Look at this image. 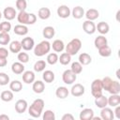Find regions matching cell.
<instances>
[{"label": "cell", "mask_w": 120, "mask_h": 120, "mask_svg": "<svg viewBox=\"0 0 120 120\" xmlns=\"http://www.w3.org/2000/svg\"><path fill=\"white\" fill-rule=\"evenodd\" d=\"M95 105L98 107V108H104L108 105V98L103 96V95H100L97 98H95Z\"/></svg>", "instance_id": "9a60e30c"}, {"label": "cell", "mask_w": 120, "mask_h": 120, "mask_svg": "<svg viewBox=\"0 0 120 120\" xmlns=\"http://www.w3.org/2000/svg\"><path fill=\"white\" fill-rule=\"evenodd\" d=\"M42 78H43L45 82L50 83V82H52L54 81L55 76H54V73L52 70H45L42 74Z\"/></svg>", "instance_id": "4dcf8cb0"}, {"label": "cell", "mask_w": 120, "mask_h": 120, "mask_svg": "<svg viewBox=\"0 0 120 120\" xmlns=\"http://www.w3.org/2000/svg\"><path fill=\"white\" fill-rule=\"evenodd\" d=\"M18 60L19 62L24 64V63H27L29 61V55L27 52H18Z\"/></svg>", "instance_id": "b9f144b4"}, {"label": "cell", "mask_w": 120, "mask_h": 120, "mask_svg": "<svg viewBox=\"0 0 120 120\" xmlns=\"http://www.w3.org/2000/svg\"><path fill=\"white\" fill-rule=\"evenodd\" d=\"M51 47L52 48V50L55 52H61L65 49V44H64L63 40H61V39H55L52 42V44H51Z\"/></svg>", "instance_id": "ffe728a7"}, {"label": "cell", "mask_w": 120, "mask_h": 120, "mask_svg": "<svg viewBox=\"0 0 120 120\" xmlns=\"http://www.w3.org/2000/svg\"><path fill=\"white\" fill-rule=\"evenodd\" d=\"M3 15H4V17L8 21H11V20L15 19V17L17 16V12H16V10H15L14 8H12V7H7L4 9V11H3Z\"/></svg>", "instance_id": "7c38bea8"}, {"label": "cell", "mask_w": 120, "mask_h": 120, "mask_svg": "<svg viewBox=\"0 0 120 120\" xmlns=\"http://www.w3.org/2000/svg\"><path fill=\"white\" fill-rule=\"evenodd\" d=\"M102 87H103V90H106V91H109L111 85H112V80L110 78V77H104L102 80Z\"/></svg>", "instance_id": "60d3db41"}, {"label": "cell", "mask_w": 120, "mask_h": 120, "mask_svg": "<svg viewBox=\"0 0 120 120\" xmlns=\"http://www.w3.org/2000/svg\"><path fill=\"white\" fill-rule=\"evenodd\" d=\"M7 64H8V60H7V58H0V68L6 67Z\"/></svg>", "instance_id": "816d5d0a"}, {"label": "cell", "mask_w": 120, "mask_h": 120, "mask_svg": "<svg viewBox=\"0 0 120 120\" xmlns=\"http://www.w3.org/2000/svg\"><path fill=\"white\" fill-rule=\"evenodd\" d=\"M9 88L12 92H20L22 89V83L18 80H14L9 83Z\"/></svg>", "instance_id": "d6a6232c"}, {"label": "cell", "mask_w": 120, "mask_h": 120, "mask_svg": "<svg viewBox=\"0 0 120 120\" xmlns=\"http://www.w3.org/2000/svg\"><path fill=\"white\" fill-rule=\"evenodd\" d=\"M38 16L41 20H47L51 16V10L48 8H40L38 12Z\"/></svg>", "instance_id": "4316f807"}, {"label": "cell", "mask_w": 120, "mask_h": 120, "mask_svg": "<svg viewBox=\"0 0 120 120\" xmlns=\"http://www.w3.org/2000/svg\"><path fill=\"white\" fill-rule=\"evenodd\" d=\"M0 32H1V23H0Z\"/></svg>", "instance_id": "9f6ffc18"}, {"label": "cell", "mask_w": 120, "mask_h": 120, "mask_svg": "<svg viewBox=\"0 0 120 120\" xmlns=\"http://www.w3.org/2000/svg\"><path fill=\"white\" fill-rule=\"evenodd\" d=\"M9 82V76L5 72H0V85H7Z\"/></svg>", "instance_id": "ee69618b"}, {"label": "cell", "mask_w": 120, "mask_h": 120, "mask_svg": "<svg viewBox=\"0 0 120 120\" xmlns=\"http://www.w3.org/2000/svg\"><path fill=\"white\" fill-rule=\"evenodd\" d=\"M76 79H77V75L73 73L70 69L65 70L62 74V80L66 84H72L73 82H75Z\"/></svg>", "instance_id": "5b68a950"}, {"label": "cell", "mask_w": 120, "mask_h": 120, "mask_svg": "<svg viewBox=\"0 0 120 120\" xmlns=\"http://www.w3.org/2000/svg\"><path fill=\"white\" fill-rule=\"evenodd\" d=\"M68 94H69V91H68V89L67 87H65V86H59V87L56 89V91H55L56 97H57L58 98H60V99H64V98H68Z\"/></svg>", "instance_id": "e0dca14e"}, {"label": "cell", "mask_w": 120, "mask_h": 120, "mask_svg": "<svg viewBox=\"0 0 120 120\" xmlns=\"http://www.w3.org/2000/svg\"><path fill=\"white\" fill-rule=\"evenodd\" d=\"M70 70L75 73L76 75L77 74H80L82 71V65L78 61V62H73L71 64V68H70Z\"/></svg>", "instance_id": "8d00e7d4"}, {"label": "cell", "mask_w": 120, "mask_h": 120, "mask_svg": "<svg viewBox=\"0 0 120 120\" xmlns=\"http://www.w3.org/2000/svg\"><path fill=\"white\" fill-rule=\"evenodd\" d=\"M111 95L112 94H119L120 93V83L117 81H112V85L108 91Z\"/></svg>", "instance_id": "74e56055"}, {"label": "cell", "mask_w": 120, "mask_h": 120, "mask_svg": "<svg viewBox=\"0 0 120 120\" xmlns=\"http://www.w3.org/2000/svg\"><path fill=\"white\" fill-rule=\"evenodd\" d=\"M70 93L75 98L81 97L84 94V86L81 83H75L74 85H72V87L70 89Z\"/></svg>", "instance_id": "52a82bcc"}, {"label": "cell", "mask_w": 120, "mask_h": 120, "mask_svg": "<svg viewBox=\"0 0 120 120\" xmlns=\"http://www.w3.org/2000/svg\"><path fill=\"white\" fill-rule=\"evenodd\" d=\"M113 114L117 119H120V106L119 105L115 106V111L113 112Z\"/></svg>", "instance_id": "681fc988"}, {"label": "cell", "mask_w": 120, "mask_h": 120, "mask_svg": "<svg viewBox=\"0 0 120 120\" xmlns=\"http://www.w3.org/2000/svg\"><path fill=\"white\" fill-rule=\"evenodd\" d=\"M0 98L3 101L5 102H9L13 99V93L12 91H9V90H5L1 93L0 95Z\"/></svg>", "instance_id": "836d02e7"}, {"label": "cell", "mask_w": 120, "mask_h": 120, "mask_svg": "<svg viewBox=\"0 0 120 120\" xmlns=\"http://www.w3.org/2000/svg\"><path fill=\"white\" fill-rule=\"evenodd\" d=\"M0 120H9V117L7 114H1L0 115Z\"/></svg>", "instance_id": "f5cc1de1"}, {"label": "cell", "mask_w": 120, "mask_h": 120, "mask_svg": "<svg viewBox=\"0 0 120 120\" xmlns=\"http://www.w3.org/2000/svg\"><path fill=\"white\" fill-rule=\"evenodd\" d=\"M27 101L25 99H19L15 103V111L18 113H23L27 110Z\"/></svg>", "instance_id": "8fae6325"}, {"label": "cell", "mask_w": 120, "mask_h": 120, "mask_svg": "<svg viewBox=\"0 0 120 120\" xmlns=\"http://www.w3.org/2000/svg\"><path fill=\"white\" fill-rule=\"evenodd\" d=\"M58 62V55L55 52H51L47 55V63L50 65H55Z\"/></svg>", "instance_id": "ab89813d"}, {"label": "cell", "mask_w": 120, "mask_h": 120, "mask_svg": "<svg viewBox=\"0 0 120 120\" xmlns=\"http://www.w3.org/2000/svg\"><path fill=\"white\" fill-rule=\"evenodd\" d=\"M96 30H98L101 35H105L109 32L110 30V26L107 22H100L98 23V25H96Z\"/></svg>", "instance_id": "d4e9b609"}, {"label": "cell", "mask_w": 120, "mask_h": 120, "mask_svg": "<svg viewBox=\"0 0 120 120\" xmlns=\"http://www.w3.org/2000/svg\"><path fill=\"white\" fill-rule=\"evenodd\" d=\"M42 35H43V37L45 38L51 39V38H52L54 37L55 30H54V28L52 26H46V27H44V29L42 31Z\"/></svg>", "instance_id": "cb8c5ba5"}, {"label": "cell", "mask_w": 120, "mask_h": 120, "mask_svg": "<svg viewBox=\"0 0 120 120\" xmlns=\"http://www.w3.org/2000/svg\"><path fill=\"white\" fill-rule=\"evenodd\" d=\"M11 30V23L8 21L1 22V32H7L8 33Z\"/></svg>", "instance_id": "bcb514c9"}, {"label": "cell", "mask_w": 120, "mask_h": 120, "mask_svg": "<svg viewBox=\"0 0 120 120\" xmlns=\"http://www.w3.org/2000/svg\"><path fill=\"white\" fill-rule=\"evenodd\" d=\"M46 65L47 64H46V62L44 60H38L34 65V70L36 72H41V71H43L45 69Z\"/></svg>", "instance_id": "d590c367"}, {"label": "cell", "mask_w": 120, "mask_h": 120, "mask_svg": "<svg viewBox=\"0 0 120 120\" xmlns=\"http://www.w3.org/2000/svg\"><path fill=\"white\" fill-rule=\"evenodd\" d=\"M57 15L62 18V19H66L68 18L70 15V9L68 6L66 5H61L57 8Z\"/></svg>", "instance_id": "30bf717a"}, {"label": "cell", "mask_w": 120, "mask_h": 120, "mask_svg": "<svg viewBox=\"0 0 120 120\" xmlns=\"http://www.w3.org/2000/svg\"><path fill=\"white\" fill-rule=\"evenodd\" d=\"M43 108H44L43 99L37 98L32 102L30 107L28 108V113L34 118H38V117H40V115L42 113Z\"/></svg>", "instance_id": "6da1fadb"}, {"label": "cell", "mask_w": 120, "mask_h": 120, "mask_svg": "<svg viewBox=\"0 0 120 120\" xmlns=\"http://www.w3.org/2000/svg\"><path fill=\"white\" fill-rule=\"evenodd\" d=\"M94 44H95V47L97 49H99V48H101V47H103L105 45H108V40L103 35H100V36H98L95 38Z\"/></svg>", "instance_id": "d6986e66"}, {"label": "cell", "mask_w": 120, "mask_h": 120, "mask_svg": "<svg viewBox=\"0 0 120 120\" xmlns=\"http://www.w3.org/2000/svg\"><path fill=\"white\" fill-rule=\"evenodd\" d=\"M16 8L20 11L25 10L26 8H27V2H26V0H17L16 1Z\"/></svg>", "instance_id": "f6af8a7d"}, {"label": "cell", "mask_w": 120, "mask_h": 120, "mask_svg": "<svg viewBox=\"0 0 120 120\" xmlns=\"http://www.w3.org/2000/svg\"><path fill=\"white\" fill-rule=\"evenodd\" d=\"M21 44H22V49H23L24 51H31L35 46V41L32 38L26 37L22 39Z\"/></svg>", "instance_id": "8992f818"}, {"label": "cell", "mask_w": 120, "mask_h": 120, "mask_svg": "<svg viewBox=\"0 0 120 120\" xmlns=\"http://www.w3.org/2000/svg\"><path fill=\"white\" fill-rule=\"evenodd\" d=\"M100 118L102 120H112L114 118L112 110L111 108H108L107 106L102 108L100 111Z\"/></svg>", "instance_id": "ba28073f"}, {"label": "cell", "mask_w": 120, "mask_h": 120, "mask_svg": "<svg viewBox=\"0 0 120 120\" xmlns=\"http://www.w3.org/2000/svg\"><path fill=\"white\" fill-rule=\"evenodd\" d=\"M32 89L36 94H41L45 89V84L42 81H36L33 82Z\"/></svg>", "instance_id": "44dd1931"}, {"label": "cell", "mask_w": 120, "mask_h": 120, "mask_svg": "<svg viewBox=\"0 0 120 120\" xmlns=\"http://www.w3.org/2000/svg\"><path fill=\"white\" fill-rule=\"evenodd\" d=\"M73 119H74V117L70 113H66L62 116V120H73Z\"/></svg>", "instance_id": "f907efd6"}, {"label": "cell", "mask_w": 120, "mask_h": 120, "mask_svg": "<svg viewBox=\"0 0 120 120\" xmlns=\"http://www.w3.org/2000/svg\"><path fill=\"white\" fill-rule=\"evenodd\" d=\"M43 120H54L55 119V114L51 110H47L43 112V116H42Z\"/></svg>", "instance_id": "7bdbcfd3"}, {"label": "cell", "mask_w": 120, "mask_h": 120, "mask_svg": "<svg viewBox=\"0 0 120 120\" xmlns=\"http://www.w3.org/2000/svg\"><path fill=\"white\" fill-rule=\"evenodd\" d=\"M22 50V44L18 40H13L9 43V51L13 53H18Z\"/></svg>", "instance_id": "f1b7e54d"}, {"label": "cell", "mask_w": 120, "mask_h": 120, "mask_svg": "<svg viewBox=\"0 0 120 120\" xmlns=\"http://www.w3.org/2000/svg\"><path fill=\"white\" fill-rule=\"evenodd\" d=\"M22 81H23V82H25L27 84L33 83L35 82V73L31 70L23 71L22 72Z\"/></svg>", "instance_id": "5bb4252c"}, {"label": "cell", "mask_w": 120, "mask_h": 120, "mask_svg": "<svg viewBox=\"0 0 120 120\" xmlns=\"http://www.w3.org/2000/svg\"><path fill=\"white\" fill-rule=\"evenodd\" d=\"M71 13H72V16L74 19H81L84 16V9H83V8H82L80 6H77V7L73 8Z\"/></svg>", "instance_id": "484cf974"}, {"label": "cell", "mask_w": 120, "mask_h": 120, "mask_svg": "<svg viewBox=\"0 0 120 120\" xmlns=\"http://www.w3.org/2000/svg\"><path fill=\"white\" fill-rule=\"evenodd\" d=\"M98 53L102 57H109L112 54V49L108 45H105L98 49Z\"/></svg>", "instance_id": "e575fe53"}, {"label": "cell", "mask_w": 120, "mask_h": 120, "mask_svg": "<svg viewBox=\"0 0 120 120\" xmlns=\"http://www.w3.org/2000/svg\"><path fill=\"white\" fill-rule=\"evenodd\" d=\"M84 15H85V17H86L87 20L94 21V20H96V19H98L99 17V12L96 8H90V9H88L84 13Z\"/></svg>", "instance_id": "603a6c76"}, {"label": "cell", "mask_w": 120, "mask_h": 120, "mask_svg": "<svg viewBox=\"0 0 120 120\" xmlns=\"http://www.w3.org/2000/svg\"><path fill=\"white\" fill-rule=\"evenodd\" d=\"M81 48H82V41L79 38H73V39H71L68 43V45L65 47L66 52H68L71 56L72 55H75L81 50Z\"/></svg>", "instance_id": "3957f363"}, {"label": "cell", "mask_w": 120, "mask_h": 120, "mask_svg": "<svg viewBox=\"0 0 120 120\" xmlns=\"http://www.w3.org/2000/svg\"><path fill=\"white\" fill-rule=\"evenodd\" d=\"M10 41V36L7 32H0V44L8 45Z\"/></svg>", "instance_id": "f35d334b"}, {"label": "cell", "mask_w": 120, "mask_h": 120, "mask_svg": "<svg viewBox=\"0 0 120 120\" xmlns=\"http://www.w3.org/2000/svg\"><path fill=\"white\" fill-rule=\"evenodd\" d=\"M8 51L4 48V47H1L0 48V58H8Z\"/></svg>", "instance_id": "7dc6e473"}, {"label": "cell", "mask_w": 120, "mask_h": 120, "mask_svg": "<svg viewBox=\"0 0 120 120\" xmlns=\"http://www.w3.org/2000/svg\"><path fill=\"white\" fill-rule=\"evenodd\" d=\"M82 29L86 34L92 35V34H94L96 32V24L93 22V21L86 20L82 23Z\"/></svg>", "instance_id": "9c48e42d"}, {"label": "cell", "mask_w": 120, "mask_h": 120, "mask_svg": "<svg viewBox=\"0 0 120 120\" xmlns=\"http://www.w3.org/2000/svg\"><path fill=\"white\" fill-rule=\"evenodd\" d=\"M102 82L100 79H96L91 83V94L94 98H97L100 95H102Z\"/></svg>", "instance_id": "277c9868"}, {"label": "cell", "mask_w": 120, "mask_h": 120, "mask_svg": "<svg viewBox=\"0 0 120 120\" xmlns=\"http://www.w3.org/2000/svg\"><path fill=\"white\" fill-rule=\"evenodd\" d=\"M93 116H94V111L90 108H85L80 112L81 120H92Z\"/></svg>", "instance_id": "4fadbf2b"}, {"label": "cell", "mask_w": 120, "mask_h": 120, "mask_svg": "<svg viewBox=\"0 0 120 120\" xmlns=\"http://www.w3.org/2000/svg\"><path fill=\"white\" fill-rule=\"evenodd\" d=\"M28 19L29 13H27L25 10H22L17 14V20L21 24H28Z\"/></svg>", "instance_id": "ac0fdd59"}, {"label": "cell", "mask_w": 120, "mask_h": 120, "mask_svg": "<svg viewBox=\"0 0 120 120\" xmlns=\"http://www.w3.org/2000/svg\"><path fill=\"white\" fill-rule=\"evenodd\" d=\"M51 43L48 40H42L34 48V53L36 56L41 57L45 54H47L51 50Z\"/></svg>", "instance_id": "7a4b0ae2"}, {"label": "cell", "mask_w": 120, "mask_h": 120, "mask_svg": "<svg viewBox=\"0 0 120 120\" xmlns=\"http://www.w3.org/2000/svg\"><path fill=\"white\" fill-rule=\"evenodd\" d=\"M14 33L18 36H25L27 35L28 33V28L25 24H17L14 26V29H13Z\"/></svg>", "instance_id": "2e32d148"}, {"label": "cell", "mask_w": 120, "mask_h": 120, "mask_svg": "<svg viewBox=\"0 0 120 120\" xmlns=\"http://www.w3.org/2000/svg\"><path fill=\"white\" fill-rule=\"evenodd\" d=\"M107 98H108V105H110L111 107H115L120 104L119 94H112L111 97H109Z\"/></svg>", "instance_id": "7402d4cb"}, {"label": "cell", "mask_w": 120, "mask_h": 120, "mask_svg": "<svg viewBox=\"0 0 120 120\" xmlns=\"http://www.w3.org/2000/svg\"><path fill=\"white\" fill-rule=\"evenodd\" d=\"M2 15H3V14H2V12H1V11H0V19H1V18H2Z\"/></svg>", "instance_id": "11a10c76"}, {"label": "cell", "mask_w": 120, "mask_h": 120, "mask_svg": "<svg viewBox=\"0 0 120 120\" xmlns=\"http://www.w3.org/2000/svg\"><path fill=\"white\" fill-rule=\"evenodd\" d=\"M92 61V57L86 53V52H82L80 55H79V62L82 65V66H87L91 63Z\"/></svg>", "instance_id": "f546056e"}, {"label": "cell", "mask_w": 120, "mask_h": 120, "mask_svg": "<svg viewBox=\"0 0 120 120\" xmlns=\"http://www.w3.org/2000/svg\"><path fill=\"white\" fill-rule=\"evenodd\" d=\"M70 60H71V55L68 54V52H63L60 54V56L58 57V61L60 62L61 65L63 66H66L68 64L70 63Z\"/></svg>", "instance_id": "1f68e13d"}, {"label": "cell", "mask_w": 120, "mask_h": 120, "mask_svg": "<svg viewBox=\"0 0 120 120\" xmlns=\"http://www.w3.org/2000/svg\"><path fill=\"white\" fill-rule=\"evenodd\" d=\"M37 21V16L34 13H29V19H28V24H34Z\"/></svg>", "instance_id": "c3c4849f"}, {"label": "cell", "mask_w": 120, "mask_h": 120, "mask_svg": "<svg viewBox=\"0 0 120 120\" xmlns=\"http://www.w3.org/2000/svg\"><path fill=\"white\" fill-rule=\"evenodd\" d=\"M11 70L14 74H22L24 71V66L21 62H15L11 66Z\"/></svg>", "instance_id": "83f0119b"}, {"label": "cell", "mask_w": 120, "mask_h": 120, "mask_svg": "<svg viewBox=\"0 0 120 120\" xmlns=\"http://www.w3.org/2000/svg\"><path fill=\"white\" fill-rule=\"evenodd\" d=\"M116 74H117V78L119 79V78H120V75H119V71H118V70H117V73H116Z\"/></svg>", "instance_id": "db71d44e"}]
</instances>
